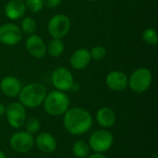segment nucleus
<instances>
[{
    "label": "nucleus",
    "instance_id": "nucleus-1",
    "mask_svg": "<svg viewBox=\"0 0 158 158\" xmlns=\"http://www.w3.org/2000/svg\"><path fill=\"white\" fill-rule=\"evenodd\" d=\"M63 116L64 128L71 135H82L88 132L94 124L91 113L82 107L69 108Z\"/></svg>",
    "mask_w": 158,
    "mask_h": 158
},
{
    "label": "nucleus",
    "instance_id": "nucleus-2",
    "mask_svg": "<svg viewBox=\"0 0 158 158\" xmlns=\"http://www.w3.org/2000/svg\"><path fill=\"white\" fill-rule=\"evenodd\" d=\"M47 94L46 88L39 82H32L22 87L19 94V103L27 108H36L43 105Z\"/></svg>",
    "mask_w": 158,
    "mask_h": 158
},
{
    "label": "nucleus",
    "instance_id": "nucleus-3",
    "mask_svg": "<svg viewBox=\"0 0 158 158\" xmlns=\"http://www.w3.org/2000/svg\"><path fill=\"white\" fill-rule=\"evenodd\" d=\"M44 111L52 117H60L69 108V98L61 91H52L48 93L44 100Z\"/></svg>",
    "mask_w": 158,
    "mask_h": 158
},
{
    "label": "nucleus",
    "instance_id": "nucleus-4",
    "mask_svg": "<svg viewBox=\"0 0 158 158\" xmlns=\"http://www.w3.org/2000/svg\"><path fill=\"white\" fill-rule=\"evenodd\" d=\"M152 72L146 68L135 69L128 79V86L136 94H143L149 89L152 84Z\"/></svg>",
    "mask_w": 158,
    "mask_h": 158
},
{
    "label": "nucleus",
    "instance_id": "nucleus-5",
    "mask_svg": "<svg viewBox=\"0 0 158 158\" xmlns=\"http://www.w3.org/2000/svg\"><path fill=\"white\" fill-rule=\"evenodd\" d=\"M114 143L113 134L107 130H98L89 138L88 144L94 153L104 154L111 149Z\"/></svg>",
    "mask_w": 158,
    "mask_h": 158
},
{
    "label": "nucleus",
    "instance_id": "nucleus-6",
    "mask_svg": "<svg viewBox=\"0 0 158 158\" xmlns=\"http://www.w3.org/2000/svg\"><path fill=\"white\" fill-rule=\"evenodd\" d=\"M70 30V20L64 14L53 16L47 24V31L53 39H61L68 34Z\"/></svg>",
    "mask_w": 158,
    "mask_h": 158
},
{
    "label": "nucleus",
    "instance_id": "nucleus-7",
    "mask_svg": "<svg viewBox=\"0 0 158 158\" xmlns=\"http://www.w3.org/2000/svg\"><path fill=\"white\" fill-rule=\"evenodd\" d=\"M9 145L14 152L26 154L34 146V138L32 134L27 131H18L10 137Z\"/></svg>",
    "mask_w": 158,
    "mask_h": 158
},
{
    "label": "nucleus",
    "instance_id": "nucleus-8",
    "mask_svg": "<svg viewBox=\"0 0 158 158\" xmlns=\"http://www.w3.org/2000/svg\"><path fill=\"white\" fill-rule=\"evenodd\" d=\"M26 107L19 102H13L6 106V118L8 124L14 129H19L24 126L26 121Z\"/></svg>",
    "mask_w": 158,
    "mask_h": 158
},
{
    "label": "nucleus",
    "instance_id": "nucleus-9",
    "mask_svg": "<svg viewBox=\"0 0 158 158\" xmlns=\"http://www.w3.org/2000/svg\"><path fill=\"white\" fill-rule=\"evenodd\" d=\"M51 81L53 86L61 92L69 91L74 84V79L72 73L66 68L59 67L56 69L51 76Z\"/></svg>",
    "mask_w": 158,
    "mask_h": 158
},
{
    "label": "nucleus",
    "instance_id": "nucleus-10",
    "mask_svg": "<svg viewBox=\"0 0 158 158\" xmlns=\"http://www.w3.org/2000/svg\"><path fill=\"white\" fill-rule=\"evenodd\" d=\"M22 38L20 28L13 23H6L0 27V43L5 45H16Z\"/></svg>",
    "mask_w": 158,
    "mask_h": 158
},
{
    "label": "nucleus",
    "instance_id": "nucleus-11",
    "mask_svg": "<svg viewBox=\"0 0 158 158\" xmlns=\"http://www.w3.org/2000/svg\"><path fill=\"white\" fill-rule=\"evenodd\" d=\"M128 76L119 70L110 71L106 78V86L114 92H122L128 87Z\"/></svg>",
    "mask_w": 158,
    "mask_h": 158
},
{
    "label": "nucleus",
    "instance_id": "nucleus-12",
    "mask_svg": "<svg viewBox=\"0 0 158 158\" xmlns=\"http://www.w3.org/2000/svg\"><path fill=\"white\" fill-rule=\"evenodd\" d=\"M26 48L30 55L35 58H42L46 54V45L44 40L35 34H31L25 43Z\"/></svg>",
    "mask_w": 158,
    "mask_h": 158
},
{
    "label": "nucleus",
    "instance_id": "nucleus-13",
    "mask_svg": "<svg viewBox=\"0 0 158 158\" xmlns=\"http://www.w3.org/2000/svg\"><path fill=\"white\" fill-rule=\"evenodd\" d=\"M34 145L44 154H52L56 150V140L48 132H41L34 139Z\"/></svg>",
    "mask_w": 158,
    "mask_h": 158
},
{
    "label": "nucleus",
    "instance_id": "nucleus-14",
    "mask_svg": "<svg viewBox=\"0 0 158 158\" xmlns=\"http://www.w3.org/2000/svg\"><path fill=\"white\" fill-rule=\"evenodd\" d=\"M22 86L19 80L13 76H6L0 81L1 92L8 97H17Z\"/></svg>",
    "mask_w": 158,
    "mask_h": 158
},
{
    "label": "nucleus",
    "instance_id": "nucleus-15",
    "mask_svg": "<svg viewBox=\"0 0 158 158\" xmlns=\"http://www.w3.org/2000/svg\"><path fill=\"white\" fill-rule=\"evenodd\" d=\"M91 60L92 58L89 50H87L86 48H80L73 52L70 56L69 63L74 69L81 70L88 67Z\"/></svg>",
    "mask_w": 158,
    "mask_h": 158
},
{
    "label": "nucleus",
    "instance_id": "nucleus-16",
    "mask_svg": "<svg viewBox=\"0 0 158 158\" xmlns=\"http://www.w3.org/2000/svg\"><path fill=\"white\" fill-rule=\"evenodd\" d=\"M95 119H96V122L102 128L109 129L115 125L117 117H116V113L114 112L112 108L104 106L97 110L96 115H95Z\"/></svg>",
    "mask_w": 158,
    "mask_h": 158
},
{
    "label": "nucleus",
    "instance_id": "nucleus-17",
    "mask_svg": "<svg viewBox=\"0 0 158 158\" xmlns=\"http://www.w3.org/2000/svg\"><path fill=\"white\" fill-rule=\"evenodd\" d=\"M26 11V6L23 1L20 0H10L5 6L6 16L12 20H16L23 17Z\"/></svg>",
    "mask_w": 158,
    "mask_h": 158
},
{
    "label": "nucleus",
    "instance_id": "nucleus-18",
    "mask_svg": "<svg viewBox=\"0 0 158 158\" xmlns=\"http://www.w3.org/2000/svg\"><path fill=\"white\" fill-rule=\"evenodd\" d=\"M91 149L87 142L83 140L77 141L72 145V154L77 158H86L90 155Z\"/></svg>",
    "mask_w": 158,
    "mask_h": 158
},
{
    "label": "nucleus",
    "instance_id": "nucleus-19",
    "mask_svg": "<svg viewBox=\"0 0 158 158\" xmlns=\"http://www.w3.org/2000/svg\"><path fill=\"white\" fill-rule=\"evenodd\" d=\"M65 46L61 39H53L46 47V52L53 57L60 56L64 52Z\"/></svg>",
    "mask_w": 158,
    "mask_h": 158
},
{
    "label": "nucleus",
    "instance_id": "nucleus-20",
    "mask_svg": "<svg viewBox=\"0 0 158 158\" xmlns=\"http://www.w3.org/2000/svg\"><path fill=\"white\" fill-rule=\"evenodd\" d=\"M21 31L26 34H33L36 31V21L31 17H25L21 21Z\"/></svg>",
    "mask_w": 158,
    "mask_h": 158
},
{
    "label": "nucleus",
    "instance_id": "nucleus-21",
    "mask_svg": "<svg viewBox=\"0 0 158 158\" xmlns=\"http://www.w3.org/2000/svg\"><path fill=\"white\" fill-rule=\"evenodd\" d=\"M143 39L145 43L151 45H156L158 42L157 32L153 28H147L143 32Z\"/></svg>",
    "mask_w": 158,
    "mask_h": 158
},
{
    "label": "nucleus",
    "instance_id": "nucleus-22",
    "mask_svg": "<svg viewBox=\"0 0 158 158\" xmlns=\"http://www.w3.org/2000/svg\"><path fill=\"white\" fill-rule=\"evenodd\" d=\"M89 52H90L91 58L95 60V61L102 60L106 56V49L104 46H102V45L94 46Z\"/></svg>",
    "mask_w": 158,
    "mask_h": 158
},
{
    "label": "nucleus",
    "instance_id": "nucleus-23",
    "mask_svg": "<svg viewBox=\"0 0 158 158\" xmlns=\"http://www.w3.org/2000/svg\"><path fill=\"white\" fill-rule=\"evenodd\" d=\"M25 128H26V131L31 133V134H34L36 132L39 131L41 124H40V120L36 118H29L27 121H25Z\"/></svg>",
    "mask_w": 158,
    "mask_h": 158
},
{
    "label": "nucleus",
    "instance_id": "nucleus-24",
    "mask_svg": "<svg viewBox=\"0 0 158 158\" xmlns=\"http://www.w3.org/2000/svg\"><path fill=\"white\" fill-rule=\"evenodd\" d=\"M25 6L32 13L40 12L44 8V3L42 0H25Z\"/></svg>",
    "mask_w": 158,
    "mask_h": 158
},
{
    "label": "nucleus",
    "instance_id": "nucleus-25",
    "mask_svg": "<svg viewBox=\"0 0 158 158\" xmlns=\"http://www.w3.org/2000/svg\"><path fill=\"white\" fill-rule=\"evenodd\" d=\"M44 3V6L48 8H55L57 6L60 5L61 0H42Z\"/></svg>",
    "mask_w": 158,
    "mask_h": 158
},
{
    "label": "nucleus",
    "instance_id": "nucleus-26",
    "mask_svg": "<svg viewBox=\"0 0 158 158\" xmlns=\"http://www.w3.org/2000/svg\"><path fill=\"white\" fill-rule=\"evenodd\" d=\"M86 158H107L104 154H100V153H93L90 154Z\"/></svg>",
    "mask_w": 158,
    "mask_h": 158
},
{
    "label": "nucleus",
    "instance_id": "nucleus-27",
    "mask_svg": "<svg viewBox=\"0 0 158 158\" xmlns=\"http://www.w3.org/2000/svg\"><path fill=\"white\" fill-rule=\"evenodd\" d=\"M5 112H6V106L3 104L0 103V117L5 115Z\"/></svg>",
    "mask_w": 158,
    "mask_h": 158
},
{
    "label": "nucleus",
    "instance_id": "nucleus-28",
    "mask_svg": "<svg viewBox=\"0 0 158 158\" xmlns=\"http://www.w3.org/2000/svg\"><path fill=\"white\" fill-rule=\"evenodd\" d=\"M0 158H6V154H5L2 150H0Z\"/></svg>",
    "mask_w": 158,
    "mask_h": 158
},
{
    "label": "nucleus",
    "instance_id": "nucleus-29",
    "mask_svg": "<svg viewBox=\"0 0 158 158\" xmlns=\"http://www.w3.org/2000/svg\"><path fill=\"white\" fill-rule=\"evenodd\" d=\"M154 158H158V155H157V154H155V156H154Z\"/></svg>",
    "mask_w": 158,
    "mask_h": 158
},
{
    "label": "nucleus",
    "instance_id": "nucleus-30",
    "mask_svg": "<svg viewBox=\"0 0 158 158\" xmlns=\"http://www.w3.org/2000/svg\"><path fill=\"white\" fill-rule=\"evenodd\" d=\"M87 1H94V0H87Z\"/></svg>",
    "mask_w": 158,
    "mask_h": 158
},
{
    "label": "nucleus",
    "instance_id": "nucleus-31",
    "mask_svg": "<svg viewBox=\"0 0 158 158\" xmlns=\"http://www.w3.org/2000/svg\"><path fill=\"white\" fill-rule=\"evenodd\" d=\"M20 1H24V0H20Z\"/></svg>",
    "mask_w": 158,
    "mask_h": 158
}]
</instances>
